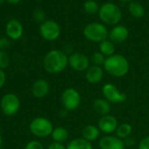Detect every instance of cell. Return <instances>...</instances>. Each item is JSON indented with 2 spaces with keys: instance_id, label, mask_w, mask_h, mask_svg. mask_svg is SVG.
Instances as JSON below:
<instances>
[{
  "instance_id": "cell-1",
  "label": "cell",
  "mask_w": 149,
  "mask_h": 149,
  "mask_svg": "<svg viewBox=\"0 0 149 149\" xmlns=\"http://www.w3.org/2000/svg\"><path fill=\"white\" fill-rule=\"evenodd\" d=\"M68 65V55L61 50H52L48 52L44 59L43 66L45 72L50 74L62 72Z\"/></svg>"
},
{
  "instance_id": "cell-2",
  "label": "cell",
  "mask_w": 149,
  "mask_h": 149,
  "mask_svg": "<svg viewBox=\"0 0 149 149\" xmlns=\"http://www.w3.org/2000/svg\"><path fill=\"white\" fill-rule=\"evenodd\" d=\"M103 68L109 75L115 78H122L128 73L130 70V64L125 56L114 53L106 58Z\"/></svg>"
},
{
  "instance_id": "cell-3",
  "label": "cell",
  "mask_w": 149,
  "mask_h": 149,
  "mask_svg": "<svg viewBox=\"0 0 149 149\" xmlns=\"http://www.w3.org/2000/svg\"><path fill=\"white\" fill-rule=\"evenodd\" d=\"M99 17L101 22L107 25L119 24L122 18V10L116 3L107 2L100 5L99 10Z\"/></svg>"
},
{
  "instance_id": "cell-4",
  "label": "cell",
  "mask_w": 149,
  "mask_h": 149,
  "mask_svg": "<svg viewBox=\"0 0 149 149\" xmlns=\"http://www.w3.org/2000/svg\"><path fill=\"white\" fill-rule=\"evenodd\" d=\"M109 31L107 25L100 22H93L86 24L83 30L84 37L93 43H100L108 38Z\"/></svg>"
},
{
  "instance_id": "cell-5",
  "label": "cell",
  "mask_w": 149,
  "mask_h": 149,
  "mask_svg": "<svg viewBox=\"0 0 149 149\" xmlns=\"http://www.w3.org/2000/svg\"><path fill=\"white\" fill-rule=\"evenodd\" d=\"M31 133L38 138H46L51 136L54 127L52 121L45 117L33 119L29 126Z\"/></svg>"
},
{
  "instance_id": "cell-6",
  "label": "cell",
  "mask_w": 149,
  "mask_h": 149,
  "mask_svg": "<svg viewBox=\"0 0 149 149\" xmlns=\"http://www.w3.org/2000/svg\"><path fill=\"white\" fill-rule=\"evenodd\" d=\"M61 103L63 108L68 112L78 109L81 104V95L75 88H66L61 94Z\"/></svg>"
},
{
  "instance_id": "cell-7",
  "label": "cell",
  "mask_w": 149,
  "mask_h": 149,
  "mask_svg": "<svg viewBox=\"0 0 149 149\" xmlns=\"http://www.w3.org/2000/svg\"><path fill=\"white\" fill-rule=\"evenodd\" d=\"M102 94L104 99H106L109 103L112 104H120L126 102L127 96L125 93L121 92L114 84L106 83L102 86Z\"/></svg>"
},
{
  "instance_id": "cell-8",
  "label": "cell",
  "mask_w": 149,
  "mask_h": 149,
  "mask_svg": "<svg viewBox=\"0 0 149 149\" xmlns=\"http://www.w3.org/2000/svg\"><path fill=\"white\" fill-rule=\"evenodd\" d=\"M39 33L47 41H55L61 35V27L54 20H45L40 24Z\"/></svg>"
},
{
  "instance_id": "cell-9",
  "label": "cell",
  "mask_w": 149,
  "mask_h": 149,
  "mask_svg": "<svg viewBox=\"0 0 149 149\" xmlns=\"http://www.w3.org/2000/svg\"><path fill=\"white\" fill-rule=\"evenodd\" d=\"M0 107L4 115L13 116L19 111L20 100L14 93H6L1 99Z\"/></svg>"
},
{
  "instance_id": "cell-10",
  "label": "cell",
  "mask_w": 149,
  "mask_h": 149,
  "mask_svg": "<svg viewBox=\"0 0 149 149\" xmlns=\"http://www.w3.org/2000/svg\"><path fill=\"white\" fill-rule=\"evenodd\" d=\"M90 64V58L82 52H72L68 56V65L76 72H86Z\"/></svg>"
},
{
  "instance_id": "cell-11",
  "label": "cell",
  "mask_w": 149,
  "mask_h": 149,
  "mask_svg": "<svg viewBox=\"0 0 149 149\" xmlns=\"http://www.w3.org/2000/svg\"><path fill=\"white\" fill-rule=\"evenodd\" d=\"M118 126H119V122L117 118L111 114L101 116L99 119L98 125H97L100 131L105 134L106 135L113 134V133H115Z\"/></svg>"
},
{
  "instance_id": "cell-12",
  "label": "cell",
  "mask_w": 149,
  "mask_h": 149,
  "mask_svg": "<svg viewBox=\"0 0 149 149\" xmlns=\"http://www.w3.org/2000/svg\"><path fill=\"white\" fill-rule=\"evenodd\" d=\"M5 33L7 38L11 40H17L24 34V27L19 20L13 18L10 19L5 25Z\"/></svg>"
},
{
  "instance_id": "cell-13",
  "label": "cell",
  "mask_w": 149,
  "mask_h": 149,
  "mask_svg": "<svg viewBox=\"0 0 149 149\" xmlns=\"http://www.w3.org/2000/svg\"><path fill=\"white\" fill-rule=\"evenodd\" d=\"M100 149H125L123 140L118 138L116 135L107 134L102 136L99 140Z\"/></svg>"
},
{
  "instance_id": "cell-14",
  "label": "cell",
  "mask_w": 149,
  "mask_h": 149,
  "mask_svg": "<svg viewBox=\"0 0 149 149\" xmlns=\"http://www.w3.org/2000/svg\"><path fill=\"white\" fill-rule=\"evenodd\" d=\"M129 37L128 29L123 24H116L109 31L108 38L114 44L124 43Z\"/></svg>"
},
{
  "instance_id": "cell-15",
  "label": "cell",
  "mask_w": 149,
  "mask_h": 149,
  "mask_svg": "<svg viewBox=\"0 0 149 149\" xmlns=\"http://www.w3.org/2000/svg\"><path fill=\"white\" fill-rule=\"evenodd\" d=\"M104 77V68L99 65H90L86 71V79L88 83L95 85L100 83Z\"/></svg>"
},
{
  "instance_id": "cell-16",
  "label": "cell",
  "mask_w": 149,
  "mask_h": 149,
  "mask_svg": "<svg viewBox=\"0 0 149 149\" xmlns=\"http://www.w3.org/2000/svg\"><path fill=\"white\" fill-rule=\"evenodd\" d=\"M50 92L49 83L43 79H37L31 86V93L35 98L41 99L45 97Z\"/></svg>"
},
{
  "instance_id": "cell-17",
  "label": "cell",
  "mask_w": 149,
  "mask_h": 149,
  "mask_svg": "<svg viewBox=\"0 0 149 149\" xmlns=\"http://www.w3.org/2000/svg\"><path fill=\"white\" fill-rule=\"evenodd\" d=\"M93 109L100 117L105 116L110 114L111 103H109L104 98H98L93 102Z\"/></svg>"
},
{
  "instance_id": "cell-18",
  "label": "cell",
  "mask_w": 149,
  "mask_h": 149,
  "mask_svg": "<svg viewBox=\"0 0 149 149\" xmlns=\"http://www.w3.org/2000/svg\"><path fill=\"white\" fill-rule=\"evenodd\" d=\"M100 133L97 126L87 125L82 130V138L90 142H93L100 137Z\"/></svg>"
},
{
  "instance_id": "cell-19",
  "label": "cell",
  "mask_w": 149,
  "mask_h": 149,
  "mask_svg": "<svg viewBox=\"0 0 149 149\" xmlns=\"http://www.w3.org/2000/svg\"><path fill=\"white\" fill-rule=\"evenodd\" d=\"M128 11L130 15L135 18H141L146 14L145 7L138 1H131L128 3Z\"/></svg>"
},
{
  "instance_id": "cell-20",
  "label": "cell",
  "mask_w": 149,
  "mask_h": 149,
  "mask_svg": "<svg viewBox=\"0 0 149 149\" xmlns=\"http://www.w3.org/2000/svg\"><path fill=\"white\" fill-rule=\"evenodd\" d=\"M66 149H93V147L92 142L81 137L72 140L67 144Z\"/></svg>"
},
{
  "instance_id": "cell-21",
  "label": "cell",
  "mask_w": 149,
  "mask_h": 149,
  "mask_svg": "<svg viewBox=\"0 0 149 149\" xmlns=\"http://www.w3.org/2000/svg\"><path fill=\"white\" fill-rule=\"evenodd\" d=\"M52 139L55 142H59V143H64L68 140L69 137V133L68 130L65 127H58L53 129L52 134Z\"/></svg>"
},
{
  "instance_id": "cell-22",
  "label": "cell",
  "mask_w": 149,
  "mask_h": 149,
  "mask_svg": "<svg viewBox=\"0 0 149 149\" xmlns=\"http://www.w3.org/2000/svg\"><path fill=\"white\" fill-rule=\"evenodd\" d=\"M99 52H100L107 58L110 57L115 53V44L109 38H107L99 44Z\"/></svg>"
},
{
  "instance_id": "cell-23",
  "label": "cell",
  "mask_w": 149,
  "mask_h": 149,
  "mask_svg": "<svg viewBox=\"0 0 149 149\" xmlns=\"http://www.w3.org/2000/svg\"><path fill=\"white\" fill-rule=\"evenodd\" d=\"M132 133H133L132 126L128 123H122L118 126L115 131V135L121 140H125L127 137L131 136Z\"/></svg>"
},
{
  "instance_id": "cell-24",
  "label": "cell",
  "mask_w": 149,
  "mask_h": 149,
  "mask_svg": "<svg viewBox=\"0 0 149 149\" xmlns=\"http://www.w3.org/2000/svg\"><path fill=\"white\" fill-rule=\"evenodd\" d=\"M100 7V6L95 0H86L83 4V10L88 15H95L99 13Z\"/></svg>"
},
{
  "instance_id": "cell-25",
  "label": "cell",
  "mask_w": 149,
  "mask_h": 149,
  "mask_svg": "<svg viewBox=\"0 0 149 149\" xmlns=\"http://www.w3.org/2000/svg\"><path fill=\"white\" fill-rule=\"evenodd\" d=\"M107 57L104 56L100 52H93L91 55L90 58V62L93 65H99V66H103L105 61H106Z\"/></svg>"
},
{
  "instance_id": "cell-26",
  "label": "cell",
  "mask_w": 149,
  "mask_h": 149,
  "mask_svg": "<svg viewBox=\"0 0 149 149\" xmlns=\"http://www.w3.org/2000/svg\"><path fill=\"white\" fill-rule=\"evenodd\" d=\"M10 59L9 55L5 52V51L0 50V69H5L10 65Z\"/></svg>"
},
{
  "instance_id": "cell-27",
  "label": "cell",
  "mask_w": 149,
  "mask_h": 149,
  "mask_svg": "<svg viewBox=\"0 0 149 149\" xmlns=\"http://www.w3.org/2000/svg\"><path fill=\"white\" fill-rule=\"evenodd\" d=\"M33 18L35 19V21L38 22V23H43L46 20V15L45 12L43 10L38 9L36 10H34L33 12Z\"/></svg>"
},
{
  "instance_id": "cell-28",
  "label": "cell",
  "mask_w": 149,
  "mask_h": 149,
  "mask_svg": "<svg viewBox=\"0 0 149 149\" xmlns=\"http://www.w3.org/2000/svg\"><path fill=\"white\" fill-rule=\"evenodd\" d=\"M24 149H44V146L39 141L33 140V141H29L25 145Z\"/></svg>"
},
{
  "instance_id": "cell-29",
  "label": "cell",
  "mask_w": 149,
  "mask_h": 149,
  "mask_svg": "<svg viewBox=\"0 0 149 149\" xmlns=\"http://www.w3.org/2000/svg\"><path fill=\"white\" fill-rule=\"evenodd\" d=\"M10 45V38L7 37H2L0 38V50L1 51H5L8 49Z\"/></svg>"
},
{
  "instance_id": "cell-30",
  "label": "cell",
  "mask_w": 149,
  "mask_h": 149,
  "mask_svg": "<svg viewBox=\"0 0 149 149\" xmlns=\"http://www.w3.org/2000/svg\"><path fill=\"white\" fill-rule=\"evenodd\" d=\"M138 149H149V135L143 137L139 144H138Z\"/></svg>"
},
{
  "instance_id": "cell-31",
  "label": "cell",
  "mask_w": 149,
  "mask_h": 149,
  "mask_svg": "<svg viewBox=\"0 0 149 149\" xmlns=\"http://www.w3.org/2000/svg\"><path fill=\"white\" fill-rule=\"evenodd\" d=\"M123 141H124V145H125L126 148H132V147H134V146L135 145V143H136V141H135L132 136L127 137V139L123 140Z\"/></svg>"
},
{
  "instance_id": "cell-32",
  "label": "cell",
  "mask_w": 149,
  "mask_h": 149,
  "mask_svg": "<svg viewBox=\"0 0 149 149\" xmlns=\"http://www.w3.org/2000/svg\"><path fill=\"white\" fill-rule=\"evenodd\" d=\"M47 149H66V147L63 144V143H59V142H52L49 146Z\"/></svg>"
},
{
  "instance_id": "cell-33",
  "label": "cell",
  "mask_w": 149,
  "mask_h": 149,
  "mask_svg": "<svg viewBox=\"0 0 149 149\" xmlns=\"http://www.w3.org/2000/svg\"><path fill=\"white\" fill-rule=\"evenodd\" d=\"M6 82V74L3 69H0V89L4 86Z\"/></svg>"
},
{
  "instance_id": "cell-34",
  "label": "cell",
  "mask_w": 149,
  "mask_h": 149,
  "mask_svg": "<svg viewBox=\"0 0 149 149\" xmlns=\"http://www.w3.org/2000/svg\"><path fill=\"white\" fill-rule=\"evenodd\" d=\"M67 113H68V111L65 108H63L62 110H60L59 112V115L61 117H67Z\"/></svg>"
},
{
  "instance_id": "cell-35",
  "label": "cell",
  "mask_w": 149,
  "mask_h": 149,
  "mask_svg": "<svg viewBox=\"0 0 149 149\" xmlns=\"http://www.w3.org/2000/svg\"><path fill=\"white\" fill-rule=\"evenodd\" d=\"M9 3H11V4H17L18 3H20L22 0H6Z\"/></svg>"
},
{
  "instance_id": "cell-36",
  "label": "cell",
  "mask_w": 149,
  "mask_h": 149,
  "mask_svg": "<svg viewBox=\"0 0 149 149\" xmlns=\"http://www.w3.org/2000/svg\"><path fill=\"white\" fill-rule=\"evenodd\" d=\"M3 145V138H2V134H1V131H0V149L2 148Z\"/></svg>"
},
{
  "instance_id": "cell-37",
  "label": "cell",
  "mask_w": 149,
  "mask_h": 149,
  "mask_svg": "<svg viewBox=\"0 0 149 149\" xmlns=\"http://www.w3.org/2000/svg\"><path fill=\"white\" fill-rule=\"evenodd\" d=\"M119 1H120V2H122V3H130V2L133 1V0H119Z\"/></svg>"
},
{
  "instance_id": "cell-38",
  "label": "cell",
  "mask_w": 149,
  "mask_h": 149,
  "mask_svg": "<svg viewBox=\"0 0 149 149\" xmlns=\"http://www.w3.org/2000/svg\"><path fill=\"white\" fill-rule=\"evenodd\" d=\"M4 1H5V0H0V5H2V4L4 3Z\"/></svg>"
},
{
  "instance_id": "cell-39",
  "label": "cell",
  "mask_w": 149,
  "mask_h": 149,
  "mask_svg": "<svg viewBox=\"0 0 149 149\" xmlns=\"http://www.w3.org/2000/svg\"><path fill=\"white\" fill-rule=\"evenodd\" d=\"M34 1H42V0H34Z\"/></svg>"
}]
</instances>
